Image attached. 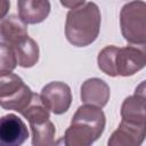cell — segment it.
Listing matches in <instances>:
<instances>
[{"mask_svg":"<svg viewBox=\"0 0 146 146\" xmlns=\"http://www.w3.org/2000/svg\"><path fill=\"white\" fill-rule=\"evenodd\" d=\"M106 124L105 114L100 107L86 104L74 113L70 127L65 131L66 146H89L103 133Z\"/></svg>","mask_w":146,"mask_h":146,"instance_id":"cell-1","label":"cell"},{"mask_svg":"<svg viewBox=\"0 0 146 146\" xmlns=\"http://www.w3.org/2000/svg\"><path fill=\"white\" fill-rule=\"evenodd\" d=\"M100 10L95 2H86L71 9L66 15L65 35L75 47H87L98 36L100 30Z\"/></svg>","mask_w":146,"mask_h":146,"instance_id":"cell-2","label":"cell"},{"mask_svg":"<svg viewBox=\"0 0 146 146\" xmlns=\"http://www.w3.org/2000/svg\"><path fill=\"white\" fill-rule=\"evenodd\" d=\"M121 33L131 44L146 43V3L143 0H132L125 3L120 11Z\"/></svg>","mask_w":146,"mask_h":146,"instance_id":"cell-3","label":"cell"},{"mask_svg":"<svg viewBox=\"0 0 146 146\" xmlns=\"http://www.w3.org/2000/svg\"><path fill=\"white\" fill-rule=\"evenodd\" d=\"M33 91L21 76L11 72H0V106L21 113L32 99Z\"/></svg>","mask_w":146,"mask_h":146,"instance_id":"cell-4","label":"cell"},{"mask_svg":"<svg viewBox=\"0 0 146 146\" xmlns=\"http://www.w3.org/2000/svg\"><path fill=\"white\" fill-rule=\"evenodd\" d=\"M146 52L145 44L127 46L115 49L113 58V68L115 76H130L145 67Z\"/></svg>","mask_w":146,"mask_h":146,"instance_id":"cell-5","label":"cell"},{"mask_svg":"<svg viewBox=\"0 0 146 146\" xmlns=\"http://www.w3.org/2000/svg\"><path fill=\"white\" fill-rule=\"evenodd\" d=\"M40 95L48 110L56 115L65 113L72 103V92L70 87L60 81H54L46 84Z\"/></svg>","mask_w":146,"mask_h":146,"instance_id":"cell-6","label":"cell"},{"mask_svg":"<svg viewBox=\"0 0 146 146\" xmlns=\"http://www.w3.org/2000/svg\"><path fill=\"white\" fill-rule=\"evenodd\" d=\"M29 137L26 124L16 114L0 117V146H19Z\"/></svg>","mask_w":146,"mask_h":146,"instance_id":"cell-7","label":"cell"},{"mask_svg":"<svg viewBox=\"0 0 146 146\" xmlns=\"http://www.w3.org/2000/svg\"><path fill=\"white\" fill-rule=\"evenodd\" d=\"M145 83L141 82L135 95L127 97L121 106V117L123 121L135 124H146V100Z\"/></svg>","mask_w":146,"mask_h":146,"instance_id":"cell-8","label":"cell"},{"mask_svg":"<svg viewBox=\"0 0 146 146\" xmlns=\"http://www.w3.org/2000/svg\"><path fill=\"white\" fill-rule=\"evenodd\" d=\"M145 136L146 124H135L122 120L107 144L110 146H138L144 141Z\"/></svg>","mask_w":146,"mask_h":146,"instance_id":"cell-9","label":"cell"},{"mask_svg":"<svg viewBox=\"0 0 146 146\" xmlns=\"http://www.w3.org/2000/svg\"><path fill=\"white\" fill-rule=\"evenodd\" d=\"M110 87L108 84L98 78H91L86 80L81 86V100L84 104H90L103 108L110 100Z\"/></svg>","mask_w":146,"mask_h":146,"instance_id":"cell-10","label":"cell"},{"mask_svg":"<svg viewBox=\"0 0 146 146\" xmlns=\"http://www.w3.org/2000/svg\"><path fill=\"white\" fill-rule=\"evenodd\" d=\"M18 16L25 24H39L50 13L49 0H17Z\"/></svg>","mask_w":146,"mask_h":146,"instance_id":"cell-11","label":"cell"},{"mask_svg":"<svg viewBox=\"0 0 146 146\" xmlns=\"http://www.w3.org/2000/svg\"><path fill=\"white\" fill-rule=\"evenodd\" d=\"M27 24H25L19 16L10 15L0 19V39L10 46L29 36Z\"/></svg>","mask_w":146,"mask_h":146,"instance_id":"cell-12","label":"cell"},{"mask_svg":"<svg viewBox=\"0 0 146 146\" xmlns=\"http://www.w3.org/2000/svg\"><path fill=\"white\" fill-rule=\"evenodd\" d=\"M11 47L16 55L17 65L29 68L34 66L39 60V46L32 38L26 36Z\"/></svg>","mask_w":146,"mask_h":146,"instance_id":"cell-13","label":"cell"},{"mask_svg":"<svg viewBox=\"0 0 146 146\" xmlns=\"http://www.w3.org/2000/svg\"><path fill=\"white\" fill-rule=\"evenodd\" d=\"M21 114L29 121L30 124L44 122L50 117L49 110L46 106L41 95L34 94V92H33L32 99L30 100L27 106L21 112Z\"/></svg>","mask_w":146,"mask_h":146,"instance_id":"cell-14","label":"cell"},{"mask_svg":"<svg viewBox=\"0 0 146 146\" xmlns=\"http://www.w3.org/2000/svg\"><path fill=\"white\" fill-rule=\"evenodd\" d=\"M32 131V144L34 146H51L55 144V125L50 120L30 124Z\"/></svg>","mask_w":146,"mask_h":146,"instance_id":"cell-15","label":"cell"},{"mask_svg":"<svg viewBox=\"0 0 146 146\" xmlns=\"http://www.w3.org/2000/svg\"><path fill=\"white\" fill-rule=\"evenodd\" d=\"M17 66V59L14 48L6 43L0 42V72H11Z\"/></svg>","mask_w":146,"mask_h":146,"instance_id":"cell-16","label":"cell"},{"mask_svg":"<svg viewBox=\"0 0 146 146\" xmlns=\"http://www.w3.org/2000/svg\"><path fill=\"white\" fill-rule=\"evenodd\" d=\"M59 1L62 6H64L65 8H70V9L78 8L86 2V0H59Z\"/></svg>","mask_w":146,"mask_h":146,"instance_id":"cell-17","label":"cell"},{"mask_svg":"<svg viewBox=\"0 0 146 146\" xmlns=\"http://www.w3.org/2000/svg\"><path fill=\"white\" fill-rule=\"evenodd\" d=\"M10 9V0H0V19H2Z\"/></svg>","mask_w":146,"mask_h":146,"instance_id":"cell-18","label":"cell"}]
</instances>
